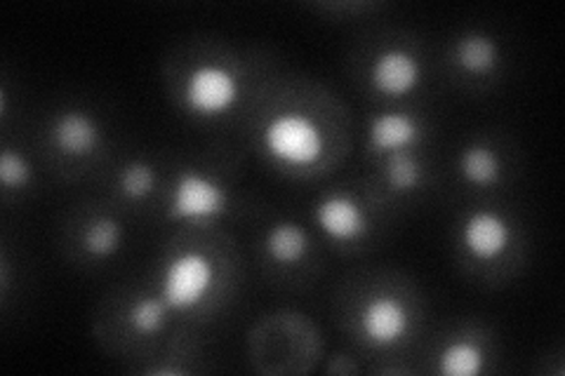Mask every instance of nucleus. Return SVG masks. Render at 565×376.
I'll return each mask as SVG.
<instances>
[{
    "label": "nucleus",
    "mask_w": 565,
    "mask_h": 376,
    "mask_svg": "<svg viewBox=\"0 0 565 376\" xmlns=\"http://www.w3.org/2000/svg\"><path fill=\"white\" fill-rule=\"evenodd\" d=\"M262 151L286 170H311L326 155V132L313 116L282 111L264 122Z\"/></svg>",
    "instance_id": "obj_1"
},
{
    "label": "nucleus",
    "mask_w": 565,
    "mask_h": 376,
    "mask_svg": "<svg viewBox=\"0 0 565 376\" xmlns=\"http://www.w3.org/2000/svg\"><path fill=\"white\" fill-rule=\"evenodd\" d=\"M217 284V268L201 249L174 255L161 273L158 294L172 313H191L201 309Z\"/></svg>",
    "instance_id": "obj_2"
},
{
    "label": "nucleus",
    "mask_w": 565,
    "mask_h": 376,
    "mask_svg": "<svg viewBox=\"0 0 565 376\" xmlns=\"http://www.w3.org/2000/svg\"><path fill=\"white\" fill-rule=\"evenodd\" d=\"M243 97L241 76L224 62H203L189 71L182 87L184 109L205 120L232 114Z\"/></svg>",
    "instance_id": "obj_3"
},
{
    "label": "nucleus",
    "mask_w": 565,
    "mask_h": 376,
    "mask_svg": "<svg viewBox=\"0 0 565 376\" xmlns=\"http://www.w3.org/2000/svg\"><path fill=\"white\" fill-rule=\"evenodd\" d=\"M226 210L228 193L215 176L196 168H184L177 172L168 203L170 222L212 224L224 217Z\"/></svg>",
    "instance_id": "obj_4"
},
{
    "label": "nucleus",
    "mask_w": 565,
    "mask_h": 376,
    "mask_svg": "<svg viewBox=\"0 0 565 376\" xmlns=\"http://www.w3.org/2000/svg\"><path fill=\"white\" fill-rule=\"evenodd\" d=\"M359 332L367 346L396 348L413 332V311L394 294H375L359 311Z\"/></svg>",
    "instance_id": "obj_5"
},
{
    "label": "nucleus",
    "mask_w": 565,
    "mask_h": 376,
    "mask_svg": "<svg viewBox=\"0 0 565 376\" xmlns=\"http://www.w3.org/2000/svg\"><path fill=\"white\" fill-rule=\"evenodd\" d=\"M313 224L323 236L338 245L359 243L367 236L370 217L367 210L351 193L332 191L326 193L313 207Z\"/></svg>",
    "instance_id": "obj_6"
},
{
    "label": "nucleus",
    "mask_w": 565,
    "mask_h": 376,
    "mask_svg": "<svg viewBox=\"0 0 565 376\" xmlns=\"http://www.w3.org/2000/svg\"><path fill=\"white\" fill-rule=\"evenodd\" d=\"M514 240V228L498 210H473L459 226V243L469 259L479 264L498 261Z\"/></svg>",
    "instance_id": "obj_7"
},
{
    "label": "nucleus",
    "mask_w": 565,
    "mask_h": 376,
    "mask_svg": "<svg viewBox=\"0 0 565 376\" xmlns=\"http://www.w3.org/2000/svg\"><path fill=\"white\" fill-rule=\"evenodd\" d=\"M424 80V66L415 52L405 47H386L370 66V85L377 95L403 99L413 95Z\"/></svg>",
    "instance_id": "obj_8"
},
{
    "label": "nucleus",
    "mask_w": 565,
    "mask_h": 376,
    "mask_svg": "<svg viewBox=\"0 0 565 376\" xmlns=\"http://www.w3.org/2000/svg\"><path fill=\"white\" fill-rule=\"evenodd\" d=\"M50 144L66 158H93L104 147V128L93 114L66 109L50 125Z\"/></svg>",
    "instance_id": "obj_9"
},
{
    "label": "nucleus",
    "mask_w": 565,
    "mask_h": 376,
    "mask_svg": "<svg viewBox=\"0 0 565 376\" xmlns=\"http://www.w3.org/2000/svg\"><path fill=\"white\" fill-rule=\"evenodd\" d=\"M424 130L417 118L403 111H384L370 118L367 122V149L377 158H386L394 153H405L419 147Z\"/></svg>",
    "instance_id": "obj_10"
},
{
    "label": "nucleus",
    "mask_w": 565,
    "mask_h": 376,
    "mask_svg": "<svg viewBox=\"0 0 565 376\" xmlns=\"http://www.w3.org/2000/svg\"><path fill=\"white\" fill-rule=\"evenodd\" d=\"M452 62L467 76H492L502 64V47L490 33L469 31L455 41Z\"/></svg>",
    "instance_id": "obj_11"
},
{
    "label": "nucleus",
    "mask_w": 565,
    "mask_h": 376,
    "mask_svg": "<svg viewBox=\"0 0 565 376\" xmlns=\"http://www.w3.org/2000/svg\"><path fill=\"white\" fill-rule=\"evenodd\" d=\"M457 172L469 186L492 189L502 182L504 165L500 153L486 141H469L457 155Z\"/></svg>",
    "instance_id": "obj_12"
},
{
    "label": "nucleus",
    "mask_w": 565,
    "mask_h": 376,
    "mask_svg": "<svg viewBox=\"0 0 565 376\" xmlns=\"http://www.w3.org/2000/svg\"><path fill=\"white\" fill-rule=\"evenodd\" d=\"M264 255H267L274 264L278 266H297L299 261H305L309 249H311V238L305 226H299L292 219H282L269 226L267 236L262 240Z\"/></svg>",
    "instance_id": "obj_13"
},
{
    "label": "nucleus",
    "mask_w": 565,
    "mask_h": 376,
    "mask_svg": "<svg viewBox=\"0 0 565 376\" xmlns=\"http://www.w3.org/2000/svg\"><path fill=\"white\" fill-rule=\"evenodd\" d=\"M436 369L446 376H479L486 369V351L471 336L455 339L440 348Z\"/></svg>",
    "instance_id": "obj_14"
},
{
    "label": "nucleus",
    "mask_w": 565,
    "mask_h": 376,
    "mask_svg": "<svg viewBox=\"0 0 565 376\" xmlns=\"http://www.w3.org/2000/svg\"><path fill=\"white\" fill-rule=\"evenodd\" d=\"M122 243H126V228L116 217H102L93 219L83 230V249L93 259H109L120 253Z\"/></svg>",
    "instance_id": "obj_15"
},
{
    "label": "nucleus",
    "mask_w": 565,
    "mask_h": 376,
    "mask_svg": "<svg viewBox=\"0 0 565 376\" xmlns=\"http://www.w3.org/2000/svg\"><path fill=\"white\" fill-rule=\"evenodd\" d=\"M384 182L394 193H413L424 184V165L413 153H394L384 158Z\"/></svg>",
    "instance_id": "obj_16"
},
{
    "label": "nucleus",
    "mask_w": 565,
    "mask_h": 376,
    "mask_svg": "<svg viewBox=\"0 0 565 376\" xmlns=\"http://www.w3.org/2000/svg\"><path fill=\"white\" fill-rule=\"evenodd\" d=\"M158 186V176L153 165L145 158H135L130 163H126L118 172V191L122 193V198H128L132 203H141L151 198Z\"/></svg>",
    "instance_id": "obj_17"
},
{
    "label": "nucleus",
    "mask_w": 565,
    "mask_h": 376,
    "mask_svg": "<svg viewBox=\"0 0 565 376\" xmlns=\"http://www.w3.org/2000/svg\"><path fill=\"white\" fill-rule=\"evenodd\" d=\"M172 311L168 309V303L163 301L161 294H147L135 301V307L130 309L128 322L139 336H156L161 334L163 327L168 325V315Z\"/></svg>",
    "instance_id": "obj_18"
},
{
    "label": "nucleus",
    "mask_w": 565,
    "mask_h": 376,
    "mask_svg": "<svg viewBox=\"0 0 565 376\" xmlns=\"http://www.w3.org/2000/svg\"><path fill=\"white\" fill-rule=\"evenodd\" d=\"M0 179L8 191H22L33 182L31 160L14 149H6L0 158Z\"/></svg>",
    "instance_id": "obj_19"
}]
</instances>
